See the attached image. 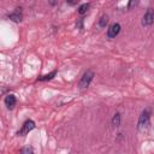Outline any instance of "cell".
Returning <instances> with one entry per match:
<instances>
[{
    "instance_id": "8fae6325",
    "label": "cell",
    "mask_w": 154,
    "mask_h": 154,
    "mask_svg": "<svg viewBox=\"0 0 154 154\" xmlns=\"http://www.w3.org/2000/svg\"><path fill=\"white\" fill-rule=\"evenodd\" d=\"M89 7H90V4H83V5H81L79 7H78V13L79 14H84V13H87V11L89 10Z\"/></svg>"
},
{
    "instance_id": "8992f818",
    "label": "cell",
    "mask_w": 154,
    "mask_h": 154,
    "mask_svg": "<svg viewBox=\"0 0 154 154\" xmlns=\"http://www.w3.org/2000/svg\"><path fill=\"white\" fill-rule=\"evenodd\" d=\"M8 19L14 22V23H19L22 22L23 19V11H22V7H17L12 13L8 14Z\"/></svg>"
},
{
    "instance_id": "9c48e42d",
    "label": "cell",
    "mask_w": 154,
    "mask_h": 154,
    "mask_svg": "<svg viewBox=\"0 0 154 154\" xmlns=\"http://www.w3.org/2000/svg\"><path fill=\"white\" fill-rule=\"evenodd\" d=\"M57 75V71H52L51 73H48V75H43V76H40L38 78H37V81H40V82H46V81H51L52 78H54V76Z\"/></svg>"
},
{
    "instance_id": "ba28073f",
    "label": "cell",
    "mask_w": 154,
    "mask_h": 154,
    "mask_svg": "<svg viewBox=\"0 0 154 154\" xmlns=\"http://www.w3.org/2000/svg\"><path fill=\"white\" fill-rule=\"evenodd\" d=\"M120 122H122V116H120L119 112H116L113 118H112V125L114 128H119L120 126Z\"/></svg>"
},
{
    "instance_id": "4fadbf2b",
    "label": "cell",
    "mask_w": 154,
    "mask_h": 154,
    "mask_svg": "<svg viewBox=\"0 0 154 154\" xmlns=\"http://www.w3.org/2000/svg\"><path fill=\"white\" fill-rule=\"evenodd\" d=\"M20 153H34V149L31 147H25L20 149Z\"/></svg>"
},
{
    "instance_id": "5b68a950",
    "label": "cell",
    "mask_w": 154,
    "mask_h": 154,
    "mask_svg": "<svg viewBox=\"0 0 154 154\" xmlns=\"http://www.w3.org/2000/svg\"><path fill=\"white\" fill-rule=\"evenodd\" d=\"M120 24L119 23H113L112 25H109V28L107 29V37L109 38H114L116 36L119 35L120 32Z\"/></svg>"
},
{
    "instance_id": "7a4b0ae2",
    "label": "cell",
    "mask_w": 154,
    "mask_h": 154,
    "mask_svg": "<svg viewBox=\"0 0 154 154\" xmlns=\"http://www.w3.org/2000/svg\"><path fill=\"white\" fill-rule=\"evenodd\" d=\"M94 76H95V75H94V72H93L91 70L85 71V72L83 73V76L81 77L79 82H78V88H79V89H87V88L89 87V84L91 83Z\"/></svg>"
},
{
    "instance_id": "6da1fadb",
    "label": "cell",
    "mask_w": 154,
    "mask_h": 154,
    "mask_svg": "<svg viewBox=\"0 0 154 154\" xmlns=\"http://www.w3.org/2000/svg\"><path fill=\"white\" fill-rule=\"evenodd\" d=\"M150 114H152V109H150L149 107L146 108V109L141 113V116H140V118H138V122H137V129H138V131L144 132V131L148 129L149 123H150Z\"/></svg>"
},
{
    "instance_id": "7c38bea8",
    "label": "cell",
    "mask_w": 154,
    "mask_h": 154,
    "mask_svg": "<svg viewBox=\"0 0 154 154\" xmlns=\"http://www.w3.org/2000/svg\"><path fill=\"white\" fill-rule=\"evenodd\" d=\"M138 2H140V0H129V5H128V8H129V10L134 8L135 6H137V5H138Z\"/></svg>"
},
{
    "instance_id": "30bf717a",
    "label": "cell",
    "mask_w": 154,
    "mask_h": 154,
    "mask_svg": "<svg viewBox=\"0 0 154 154\" xmlns=\"http://www.w3.org/2000/svg\"><path fill=\"white\" fill-rule=\"evenodd\" d=\"M107 23H108V16H106V14L101 16V18L99 19V26L100 28H105L107 25Z\"/></svg>"
},
{
    "instance_id": "9a60e30c",
    "label": "cell",
    "mask_w": 154,
    "mask_h": 154,
    "mask_svg": "<svg viewBox=\"0 0 154 154\" xmlns=\"http://www.w3.org/2000/svg\"><path fill=\"white\" fill-rule=\"evenodd\" d=\"M82 23H83V19H82V18H81V19H79V20H78V23H77V26H78V28H79V29H82Z\"/></svg>"
},
{
    "instance_id": "5bb4252c",
    "label": "cell",
    "mask_w": 154,
    "mask_h": 154,
    "mask_svg": "<svg viewBox=\"0 0 154 154\" xmlns=\"http://www.w3.org/2000/svg\"><path fill=\"white\" fill-rule=\"evenodd\" d=\"M79 1H81V0H66V4L70 5V6H75V5H77Z\"/></svg>"
},
{
    "instance_id": "3957f363",
    "label": "cell",
    "mask_w": 154,
    "mask_h": 154,
    "mask_svg": "<svg viewBox=\"0 0 154 154\" xmlns=\"http://www.w3.org/2000/svg\"><path fill=\"white\" fill-rule=\"evenodd\" d=\"M35 129V122L34 120H31V119H28V120H25L24 123H23V125H22V128L18 130V132H17V135L18 136H25L26 134H29L31 130H34Z\"/></svg>"
},
{
    "instance_id": "52a82bcc",
    "label": "cell",
    "mask_w": 154,
    "mask_h": 154,
    "mask_svg": "<svg viewBox=\"0 0 154 154\" xmlns=\"http://www.w3.org/2000/svg\"><path fill=\"white\" fill-rule=\"evenodd\" d=\"M4 102H5V105H6V107L8 109H13L16 103H17V99H16V96L13 94H7L5 96V99H4Z\"/></svg>"
},
{
    "instance_id": "277c9868",
    "label": "cell",
    "mask_w": 154,
    "mask_h": 154,
    "mask_svg": "<svg viewBox=\"0 0 154 154\" xmlns=\"http://www.w3.org/2000/svg\"><path fill=\"white\" fill-rule=\"evenodd\" d=\"M153 23H154V8L149 7L142 18V25L143 26H150Z\"/></svg>"
}]
</instances>
